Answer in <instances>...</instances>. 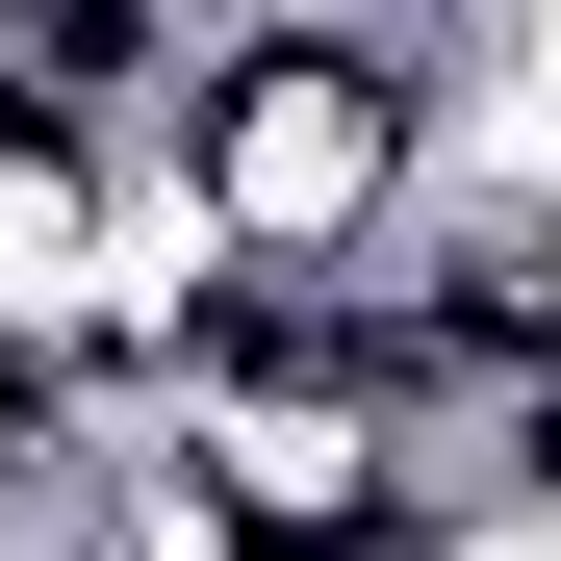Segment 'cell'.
Here are the masks:
<instances>
[{"label": "cell", "mask_w": 561, "mask_h": 561, "mask_svg": "<svg viewBox=\"0 0 561 561\" xmlns=\"http://www.w3.org/2000/svg\"><path fill=\"white\" fill-rule=\"evenodd\" d=\"M459 153V51L409 0H307V26H205V103H179V179H205L230 280H383L409 205Z\"/></svg>", "instance_id": "cell-1"}]
</instances>
